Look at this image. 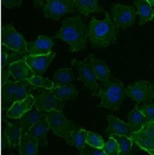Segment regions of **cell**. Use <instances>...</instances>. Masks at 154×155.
<instances>
[{
  "mask_svg": "<svg viewBox=\"0 0 154 155\" xmlns=\"http://www.w3.org/2000/svg\"><path fill=\"white\" fill-rule=\"evenodd\" d=\"M50 129L49 124L45 119L34 125L27 134H29L37 140L39 147L45 148L48 145L47 137Z\"/></svg>",
  "mask_w": 154,
  "mask_h": 155,
  "instance_id": "20",
  "label": "cell"
},
{
  "mask_svg": "<svg viewBox=\"0 0 154 155\" xmlns=\"http://www.w3.org/2000/svg\"><path fill=\"white\" fill-rule=\"evenodd\" d=\"M33 5L35 7L39 8L43 7V8L47 4L48 0H33Z\"/></svg>",
  "mask_w": 154,
  "mask_h": 155,
  "instance_id": "36",
  "label": "cell"
},
{
  "mask_svg": "<svg viewBox=\"0 0 154 155\" xmlns=\"http://www.w3.org/2000/svg\"><path fill=\"white\" fill-rule=\"evenodd\" d=\"M134 4L137 7V14L140 16L139 25H143L152 21L154 17V11L152 5L146 0H134Z\"/></svg>",
  "mask_w": 154,
  "mask_h": 155,
  "instance_id": "23",
  "label": "cell"
},
{
  "mask_svg": "<svg viewBox=\"0 0 154 155\" xmlns=\"http://www.w3.org/2000/svg\"><path fill=\"white\" fill-rule=\"evenodd\" d=\"M45 116L50 128L54 134L64 138L68 145L74 146L72 135L78 127L77 124L68 120L60 111L46 112Z\"/></svg>",
  "mask_w": 154,
  "mask_h": 155,
  "instance_id": "5",
  "label": "cell"
},
{
  "mask_svg": "<svg viewBox=\"0 0 154 155\" xmlns=\"http://www.w3.org/2000/svg\"><path fill=\"white\" fill-rule=\"evenodd\" d=\"M51 90L56 97L62 101L75 99L78 95L75 86L72 83L63 86H54Z\"/></svg>",
  "mask_w": 154,
  "mask_h": 155,
  "instance_id": "25",
  "label": "cell"
},
{
  "mask_svg": "<svg viewBox=\"0 0 154 155\" xmlns=\"http://www.w3.org/2000/svg\"><path fill=\"white\" fill-rule=\"evenodd\" d=\"M36 89L27 80H8L2 84V107L8 110L14 102L21 101L28 95L31 91Z\"/></svg>",
  "mask_w": 154,
  "mask_h": 155,
  "instance_id": "4",
  "label": "cell"
},
{
  "mask_svg": "<svg viewBox=\"0 0 154 155\" xmlns=\"http://www.w3.org/2000/svg\"><path fill=\"white\" fill-rule=\"evenodd\" d=\"M137 15L136 9L133 6L116 4L111 8L113 21L119 28H121L132 26L136 21Z\"/></svg>",
  "mask_w": 154,
  "mask_h": 155,
  "instance_id": "12",
  "label": "cell"
},
{
  "mask_svg": "<svg viewBox=\"0 0 154 155\" xmlns=\"http://www.w3.org/2000/svg\"><path fill=\"white\" fill-rule=\"evenodd\" d=\"M2 45L13 52L28 54L27 42L22 35L16 30L12 24H6L2 28Z\"/></svg>",
  "mask_w": 154,
  "mask_h": 155,
  "instance_id": "6",
  "label": "cell"
},
{
  "mask_svg": "<svg viewBox=\"0 0 154 155\" xmlns=\"http://www.w3.org/2000/svg\"><path fill=\"white\" fill-rule=\"evenodd\" d=\"M27 81L36 88L40 87L51 89L54 87V84L53 81L47 78H43L41 76L37 74L30 78Z\"/></svg>",
  "mask_w": 154,
  "mask_h": 155,
  "instance_id": "30",
  "label": "cell"
},
{
  "mask_svg": "<svg viewBox=\"0 0 154 155\" xmlns=\"http://www.w3.org/2000/svg\"><path fill=\"white\" fill-rule=\"evenodd\" d=\"M86 143L99 149H102L105 144L104 139L101 135L87 130L86 132Z\"/></svg>",
  "mask_w": 154,
  "mask_h": 155,
  "instance_id": "31",
  "label": "cell"
},
{
  "mask_svg": "<svg viewBox=\"0 0 154 155\" xmlns=\"http://www.w3.org/2000/svg\"><path fill=\"white\" fill-rule=\"evenodd\" d=\"M45 112L37 110L35 107L26 112L19 118L22 134L28 133L30 129L38 122L45 120Z\"/></svg>",
  "mask_w": 154,
  "mask_h": 155,
  "instance_id": "18",
  "label": "cell"
},
{
  "mask_svg": "<svg viewBox=\"0 0 154 155\" xmlns=\"http://www.w3.org/2000/svg\"><path fill=\"white\" fill-rule=\"evenodd\" d=\"M69 45V51L75 52L84 50L88 39V28L80 16L65 18L62 25L55 36Z\"/></svg>",
  "mask_w": 154,
  "mask_h": 155,
  "instance_id": "1",
  "label": "cell"
},
{
  "mask_svg": "<svg viewBox=\"0 0 154 155\" xmlns=\"http://www.w3.org/2000/svg\"><path fill=\"white\" fill-rule=\"evenodd\" d=\"M148 122L149 120L142 112L140 107L136 104L128 115V124L133 133L140 130Z\"/></svg>",
  "mask_w": 154,
  "mask_h": 155,
  "instance_id": "22",
  "label": "cell"
},
{
  "mask_svg": "<svg viewBox=\"0 0 154 155\" xmlns=\"http://www.w3.org/2000/svg\"><path fill=\"white\" fill-rule=\"evenodd\" d=\"M107 120L108 126L104 131V134L108 138H111L114 135L131 137L133 132L128 123H125L111 115L107 116Z\"/></svg>",
  "mask_w": 154,
  "mask_h": 155,
  "instance_id": "15",
  "label": "cell"
},
{
  "mask_svg": "<svg viewBox=\"0 0 154 155\" xmlns=\"http://www.w3.org/2000/svg\"><path fill=\"white\" fill-rule=\"evenodd\" d=\"M146 1H148L152 6H154V0H146Z\"/></svg>",
  "mask_w": 154,
  "mask_h": 155,
  "instance_id": "37",
  "label": "cell"
},
{
  "mask_svg": "<svg viewBox=\"0 0 154 155\" xmlns=\"http://www.w3.org/2000/svg\"><path fill=\"white\" fill-rule=\"evenodd\" d=\"M133 143L150 155H154V122L147 123L140 130L133 133Z\"/></svg>",
  "mask_w": 154,
  "mask_h": 155,
  "instance_id": "11",
  "label": "cell"
},
{
  "mask_svg": "<svg viewBox=\"0 0 154 155\" xmlns=\"http://www.w3.org/2000/svg\"><path fill=\"white\" fill-rule=\"evenodd\" d=\"M75 79L72 68H62L58 70L53 76L54 86L71 84Z\"/></svg>",
  "mask_w": 154,
  "mask_h": 155,
  "instance_id": "27",
  "label": "cell"
},
{
  "mask_svg": "<svg viewBox=\"0 0 154 155\" xmlns=\"http://www.w3.org/2000/svg\"><path fill=\"white\" fill-rule=\"evenodd\" d=\"M53 45L54 42L51 38L40 35L35 41L27 42V50L32 56L47 55L52 52Z\"/></svg>",
  "mask_w": 154,
  "mask_h": 155,
  "instance_id": "13",
  "label": "cell"
},
{
  "mask_svg": "<svg viewBox=\"0 0 154 155\" xmlns=\"http://www.w3.org/2000/svg\"><path fill=\"white\" fill-rule=\"evenodd\" d=\"M35 97L30 94L25 99L21 101H18L8 109L6 115L10 118L19 119L26 112L31 110L34 106Z\"/></svg>",
  "mask_w": 154,
  "mask_h": 155,
  "instance_id": "16",
  "label": "cell"
},
{
  "mask_svg": "<svg viewBox=\"0 0 154 155\" xmlns=\"http://www.w3.org/2000/svg\"><path fill=\"white\" fill-rule=\"evenodd\" d=\"M56 54V52H51L47 55L32 56L28 55L25 60L32 71L37 75H42L51 64Z\"/></svg>",
  "mask_w": 154,
  "mask_h": 155,
  "instance_id": "14",
  "label": "cell"
},
{
  "mask_svg": "<svg viewBox=\"0 0 154 155\" xmlns=\"http://www.w3.org/2000/svg\"><path fill=\"white\" fill-rule=\"evenodd\" d=\"M127 95L137 103H150L154 97V84L147 80H139L126 88Z\"/></svg>",
  "mask_w": 154,
  "mask_h": 155,
  "instance_id": "7",
  "label": "cell"
},
{
  "mask_svg": "<svg viewBox=\"0 0 154 155\" xmlns=\"http://www.w3.org/2000/svg\"><path fill=\"white\" fill-rule=\"evenodd\" d=\"M102 150L107 155H120L119 146L113 137L109 138L108 140L105 143Z\"/></svg>",
  "mask_w": 154,
  "mask_h": 155,
  "instance_id": "32",
  "label": "cell"
},
{
  "mask_svg": "<svg viewBox=\"0 0 154 155\" xmlns=\"http://www.w3.org/2000/svg\"><path fill=\"white\" fill-rule=\"evenodd\" d=\"M82 155H107L102 149H99L86 144Z\"/></svg>",
  "mask_w": 154,
  "mask_h": 155,
  "instance_id": "34",
  "label": "cell"
},
{
  "mask_svg": "<svg viewBox=\"0 0 154 155\" xmlns=\"http://www.w3.org/2000/svg\"><path fill=\"white\" fill-rule=\"evenodd\" d=\"M43 8L45 17L57 21L62 16L74 12L76 0H48Z\"/></svg>",
  "mask_w": 154,
  "mask_h": 155,
  "instance_id": "9",
  "label": "cell"
},
{
  "mask_svg": "<svg viewBox=\"0 0 154 155\" xmlns=\"http://www.w3.org/2000/svg\"><path fill=\"white\" fill-rule=\"evenodd\" d=\"M4 134L8 140L9 146L18 149L22 135V126L19 121L8 122L4 129Z\"/></svg>",
  "mask_w": 154,
  "mask_h": 155,
  "instance_id": "19",
  "label": "cell"
},
{
  "mask_svg": "<svg viewBox=\"0 0 154 155\" xmlns=\"http://www.w3.org/2000/svg\"><path fill=\"white\" fill-rule=\"evenodd\" d=\"M117 142L120 148V155H131L133 141L130 137L114 135L112 136Z\"/></svg>",
  "mask_w": 154,
  "mask_h": 155,
  "instance_id": "29",
  "label": "cell"
},
{
  "mask_svg": "<svg viewBox=\"0 0 154 155\" xmlns=\"http://www.w3.org/2000/svg\"><path fill=\"white\" fill-rule=\"evenodd\" d=\"M7 70L14 81L27 80L36 74L28 65L25 59L15 62L8 66Z\"/></svg>",
  "mask_w": 154,
  "mask_h": 155,
  "instance_id": "17",
  "label": "cell"
},
{
  "mask_svg": "<svg viewBox=\"0 0 154 155\" xmlns=\"http://www.w3.org/2000/svg\"><path fill=\"white\" fill-rule=\"evenodd\" d=\"M92 95L101 98V103L98 107L116 110L120 108L127 93L123 83L112 77L109 80L102 82L99 92Z\"/></svg>",
  "mask_w": 154,
  "mask_h": 155,
  "instance_id": "3",
  "label": "cell"
},
{
  "mask_svg": "<svg viewBox=\"0 0 154 155\" xmlns=\"http://www.w3.org/2000/svg\"><path fill=\"white\" fill-rule=\"evenodd\" d=\"M140 109L149 121L154 122V104H143Z\"/></svg>",
  "mask_w": 154,
  "mask_h": 155,
  "instance_id": "33",
  "label": "cell"
},
{
  "mask_svg": "<svg viewBox=\"0 0 154 155\" xmlns=\"http://www.w3.org/2000/svg\"><path fill=\"white\" fill-rule=\"evenodd\" d=\"M34 107L43 112L51 110L62 112L65 107V103L56 97L51 89L42 88L35 98Z\"/></svg>",
  "mask_w": 154,
  "mask_h": 155,
  "instance_id": "10",
  "label": "cell"
},
{
  "mask_svg": "<svg viewBox=\"0 0 154 155\" xmlns=\"http://www.w3.org/2000/svg\"><path fill=\"white\" fill-rule=\"evenodd\" d=\"M71 64L77 68L79 77L78 80H81L84 86L93 92V94L98 93L99 91V86L97 83L98 78L91 64L89 56L84 61L73 60Z\"/></svg>",
  "mask_w": 154,
  "mask_h": 155,
  "instance_id": "8",
  "label": "cell"
},
{
  "mask_svg": "<svg viewBox=\"0 0 154 155\" xmlns=\"http://www.w3.org/2000/svg\"><path fill=\"white\" fill-rule=\"evenodd\" d=\"M119 27L108 12L104 20L91 17L88 27V36L93 48H105L113 44L119 36Z\"/></svg>",
  "mask_w": 154,
  "mask_h": 155,
  "instance_id": "2",
  "label": "cell"
},
{
  "mask_svg": "<svg viewBox=\"0 0 154 155\" xmlns=\"http://www.w3.org/2000/svg\"><path fill=\"white\" fill-rule=\"evenodd\" d=\"M89 57L94 72L98 80L104 82L112 78L110 69L104 61L96 58L93 54L89 55Z\"/></svg>",
  "mask_w": 154,
  "mask_h": 155,
  "instance_id": "24",
  "label": "cell"
},
{
  "mask_svg": "<svg viewBox=\"0 0 154 155\" xmlns=\"http://www.w3.org/2000/svg\"><path fill=\"white\" fill-rule=\"evenodd\" d=\"M2 5L8 8H12L14 7H19L22 4V0H2Z\"/></svg>",
  "mask_w": 154,
  "mask_h": 155,
  "instance_id": "35",
  "label": "cell"
},
{
  "mask_svg": "<svg viewBox=\"0 0 154 155\" xmlns=\"http://www.w3.org/2000/svg\"><path fill=\"white\" fill-rule=\"evenodd\" d=\"M86 132L87 130L78 126L72 133L74 146L79 152V155H82L83 150L86 145Z\"/></svg>",
  "mask_w": 154,
  "mask_h": 155,
  "instance_id": "28",
  "label": "cell"
},
{
  "mask_svg": "<svg viewBox=\"0 0 154 155\" xmlns=\"http://www.w3.org/2000/svg\"><path fill=\"white\" fill-rule=\"evenodd\" d=\"M38 142L29 134H22L18 150L20 155H37Z\"/></svg>",
  "mask_w": 154,
  "mask_h": 155,
  "instance_id": "21",
  "label": "cell"
},
{
  "mask_svg": "<svg viewBox=\"0 0 154 155\" xmlns=\"http://www.w3.org/2000/svg\"><path fill=\"white\" fill-rule=\"evenodd\" d=\"M76 8L79 13L85 16L91 13H99L104 10L98 0H76Z\"/></svg>",
  "mask_w": 154,
  "mask_h": 155,
  "instance_id": "26",
  "label": "cell"
}]
</instances>
